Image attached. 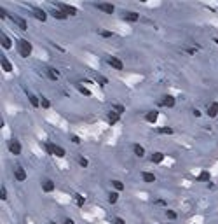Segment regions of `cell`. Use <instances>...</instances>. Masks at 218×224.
<instances>
[{"mask_svg": "<svg viewBox=\"0 0 218 224\" xmlns=\"http://www.w3.org/2000/svg\"><path fill=\"white\" fill-rule=\"evenodd\" d=\"M14 177H16L18 180H21V182H23V180L26 179V172H25V170H23L21 166H18V170L14 172Z\"/></svg>", "mask_w": 218, "mask_h": 224, "instance_id": "cell-15", "label": "cell"}, {"mask_svg": "<svg viewBox=\"0 0 218 224\" xmlns=\"http://www.w3.org/2000/svg\"><path fill=\"white\" fill-rule=\"evenodd\" d=\"M168 224H171V222H168Z\"/></svg>", "mask_w": 218, "mask_h": 224, "instance_id": "cell-45", "label": "cell"}, {"mask_svg": "<svg viewBox=\"0 0 218 224\" xmlns=\"http://www.w3.org/2000/svg\"><path fill=\"white\" fill-rule=\"evenodd\" d=\"M12 20H14V23H16V25L19 26L21 30H26V28H28V25H26V21L23 20V18H18V16H14Z\"/></svg>", "mask_w": 218, "mask_h": 224, "instance_id": "cell-17", "label": "cell"}, {"mask_svg": "<svg viewBox=\"0 0 218 224\" xmlns=\"http://www.w3.org/2000/svg\"><path fill=\"white\" fill-rule=\"evenodd\" d=\"M112 224H126V222H124V219H120V217H113V222Z\"/></svg>", "mask_w": 218, "mask_h": 224, "instance_id": "cell-38", "label": "cell"}, {"mask_svg": "<svg viewBox=\"0 0 218 224\" xmlns=\"http://www.w3.org/2000/svg\"><path fill=\"white\" fill-rule=\"evenodd\" d=\"M5 198H7V191H5V187H0V200L4 201Z\"/></svg>", "mask_w": 218, "mask_h": 224, "instance_id": "cell-37", "label": "cell"}, {"mask_svg": "<svg viewBox=\"0 0 218 224\" xmlns=\"http://www.w3.org/2000/svg\"><path fill=\"white\" fill-rule=\"evenodd\" d=\"M9 151L12 154H16V156L21 154V144L18 142V140H10V142H9Z\"/></svg>", "mask_w": 218, "mask_h": 224, "instance_id": "cell-3", "label": "cell"}, {"mask_svg": "<svg viewBox=\"0 0 218 224\" xmlns=\"http://www.w3.org/2000/svg\"><path fill=\"white\" fill-rule=\"evenodd\" d=\"M46 74H47V77H49L51 81H58V79H60V72L56 70V68H52V67H49V68L46 70Z\"/></svg>", "mask_w": 218, "mask_h": 224, "instance_id": "cell-6", "label": "cell"}, {"mask_svg": "<svg viewBox=\"0 0 218 224\" xmlns=\"http://www.w3.org/2000/svg\"><path fill=\"white\" fill-rule=\"evenodd\" d=\"M44 149H46V153H47V154L54 156V154H52V144H51V142H46V144H44Z\"/></svg>", "mask_w": 218, "mask_h": 224, "instance_id": "cell-35", "label": "cell"}, {"mask_svg": "<svg viewBox=\"0 0 218 224\" xmlns=\"http://www.w3.org/2000/svg\"><path fill=\"white\" fill-rule=\"evenodd\" d=\"M0 18L4 20V18H7V12H5V9L4 7H0Z\"/></svg>", "mask_w": 218, "mask_h": 224, "instance_id": "cell-39", "label": "cell"}, {"mask_svg": "<svg viewBox=\"0 0 218 224\" xmlns=\"http://www.w3.org/2000/svg\"><path fill=\"white\" fill-rule=\"evenodd\" d=\"M119 117H120V116H119L115 110H110V112H108V123H110V124H115V123H119Z\"/></svg>", "mask_w": 218, "mask_h": 224, "instance_id": "cell-16", "label": "cell"}, {"mask_svg": "<svg viewBox=\"0 0 218 224\" xmlns=\"http://www.w3.org/2000/svg\"><path fill=\"white\" fill-rule=\"evenodd\" d=\"M0 42H2V47H4V49H10V46H12V44H10V39L7 35H4V33H2V37H0Z\"/></svg>", "mask_w": 218, "mask_h": 224, "instance_id": "cell-18", "label": "cell"}, {"mask_svg": "<svg viewBox=\"0 0 218 224\" xmlns=\"http://www.w3.org/2000/svg\"><path fill=\"white\" fill-rule=\"evenodd\" d=\"M208 116H209V117H215V116H218V102H215L213 105H209Z\"/></svg>", "mask_w": 218, "mask_h": 224, "instance_id": "cell-19", "label": "cell"}, {"mask_svg": "<svg viewBox=\"0 0 218 224\" xmlns=\"http://www.w3.org/2000/svg\"><path fill=\"white\" fill-rule=\"evenodd\" d=\"M40 105H42L44 109H49V107H51V102L46 98V96H42V98H40Z\"/></svg>", "mask_w": 218, "mask_h": 224, "instance_id": "cell-30", "label": "cell"}, {"mask_svg": "<svg viewBox=\"0 0 218 224\" xmlns=\"http://www.w3.org/2000/svg\"><path fill=\"white\" fill-rule=\"evenodd\" d=\"M77 89H79L80 95H84V96H91V91L87 89V88H84L82 84H77Z\"/></svg>", "mask_w": 218, "mask_h": 224, "instance_id": "cell-24", "label": "cell"}, {"mask_svg": "<svg viewBox=\"0 0 218 224\" xmlns=\"http://www.w3.org/2000/svg\"><path fill=\"white\" fill-rule=\"evenodd\" d=\"M124 20H126V21H138L140 20V14H138V12H126Z\"/></svg>", "mask_w": 218, "mask_h": 224, "instance_id": "cell-21", "label": "cell"}, {"mask_svg": "<svg viewBox=\"0 0 218 224\" xmlns=\"http://www.w3.org/2000/svg\"><path fill=\"white\" fill-rule=\"evenodd\" d=\"M96 81H98L99 86H105V84H108V79H107V77H103V75H98V77H96Z\"/></svg>", "mask_w": 218, "mask_h": 224, "instance_id": "cell-32", "label": "cell"}, {"mask_svg": "<svg viewBox=\"0 0 218 224\" xmlns=\"http://www.w3.org/2000/svg\"><path fill=\"white\" fill-rule=\"evenodd\" d=\"M157 133H162V135H173V128L162 126V128H157Z\"/></svg>", "mask_w": 218, "mask_h": 224, "instance_id": "cell-23", "label": "cell"}, {"mask_svg": "<svg viewBox=\"0 0 218 224\" xmlns=\"http://www.w3.org/2000/svg\"><path fill=\"white\" fill-rule=\"evenodd\" d=\"M52 16H54L56 20H66V14H65L63 11H54V12H52Z\"/></svg>", "mask_w": 218, "mask_h": 224, "instance_id": "cell-25", "label": "cell"}, {"mask_svg": "<svg viewBox=\"0 0 218 224\" xmlns=\"http://www.w3.org/2000/svg\"><path fill=\"white\" fill-rule=\"evenodd\" d=\"M162 105L164 107H168V109H171V107H175V103H176V100L171 96V95H166V96H162Z\"/></svg>", "mask_w": 218, "mask_h": 224, "instance_id": "cell-5", "label": "cell"}, {"mask_svg": "<svg viewBox=\"0 0 218 224\" xmlns=\"http://www.w3.org/2000/svg\"><path fill=\"white\" fill-rule=\"evenodd\" d=\"M164 159V154L162 153H154L152 154V163H161Z\"/></svg>", "mask_w": 218, "mask_h": 224, "instance_id": "cell-22", "label": "cell"}, {"mask_svg": "<svg viewBox=\"0 0 218 224\" xmlns=\"http://www.w3.org/2000/svg\"><path fill=\"white\" fill-rule=\"evenodd\" d=\"M112 186H113V187H115V189H117V191H122V189H124V184L120 182V180H112Z\"/></svg>", "mask_w": 218, "mask_h": 224, "instance_id": "cell-28", "label": "cell"}, {"mask_svg": "<svg viewBox=\"0 0 218 224\" xmlns=\"http://www.w3.org/2000/svg\"><path fill=\"white\" fill-rule=\"evenodd\" d=\"M31 12H33V16H35L39 21H46V20H47V14H46V11L39 9V7H33V9H31Z\"/></svg>", "mask_w": 218, "mask_h": 224, "instance_id": "cell-4", "label": "cell"}, {"mask_svg": "<svg viewBox=\"0 0 218 224\" xmlns=\"http://www.w3.org/2000/svg\"><path fill=\"white\" fill-rule=\"evenodd\" d=\"M108 63L113 68H117V70H122V68H124V63H122L119 58H113V56H112V58H108Z\"/></svg>", "mask_w": 218, "mask_h": 224, "instance_id": "cell-7", "label": "cell"}, {"mask_svg": "<svg viewBox=\"0 0 218 224\" xmlns=\"http://www.w3.org/2000/svg\"><path fill=\"white\" fill-rule=\"evenodd\" d=\"M113 110L117 112V114H124V105H120V103H115V105H113Z\"/></svg>", "mask_w": 218, "mask_h": 224, "instance_id": "cell-34", "label": "cell"}, {"mask_svg": "<svg viewBox=\"0 0 218 224\" xmlns=\"http://www.w3.org/2000/svg\"><path fill=\"white\" fill-rule=\"evenodd\" d=\"M157 117H159L157 110H150V112H147V116H145L147 123H157Z\"/></svg>", "mask_w": 218, "mask_h": 224, "instance_id": "cell-10", "label": "cell"}, {"mask_svg": "<svg viewBox=\"0 0 218 224\" xmlns=\"http://www.w3.org/2000/svg\"><path fill=\"white\" fill-rule=\"evenodd\" d=\"M0 65H2L4 72H12V65H10V61L7 60V58H4V56H2V60H0Z\"/></svg>", "mask_w": 218, "mask_h": 224, "instance_id": "cell-13", "label": "cell"}, {"mask_svg": "<svg viewBox=\"0 0 218 224\" xmlns=\"http://www.w3.org/2000/svg\"><path fill=\"white\" fill-rule=\"evenodd\" d=\"M18 49H19V54L23 58H28L31 54V44L28 41H25V39H19L18 41Z\"/></svg>", "mask_w": 218, "mask_h": 224, "instance_id": "cell-1", "label": "cell"}, {"mask_svg": "<svg viewBox=\"0 0 218 224\" xmlns=\"http://www.w3.org/2000/svg\"><path fill=\"white\" fill-rule=\"evenodd\" d=\"M209 179H211V173H209V172H201L197 175V180H199V182H208Z\"/></svg>", "mask_w": 218, "mask_h": 224, "instance_id": "cell-20", "label": "cell"}, {"mask_svg": "<svg viewBox=\"0 0 218 224\" xmlns=\"http://www.w3.org/2000/svg\"><path fill=\"white\" fill-rule=\"evenodd\" d=\"M99 35H101V37H105V39H110V37H113V32H108V30H99Z\"/></svg>", "mask_w": 218, "mask_h": 224, "instance_id": "cell-31", "label": "cell"}, {"mask_svg": "<svg viewBox=\"0 0 218 224\" xmlns=\"http://www.w3.org/2000/svg\"><path fill=\"white\" fill-rule=\"evenodd\" d=\"M187 53H188V54H196V49H192V47H190V49H187Z\"/></svg>", "mask_w": 218, "mask_h": 224, "instance_id": "cell-43", "label": "cell"}, {"mask_svg": "<svg viewBox=\"0 0 218 224\" xmlns=\"http://www.w3.org/2000/svg\"><path fill=\"white\" fill-rule=\"evenodd\" d=\"M133 153H134V156H138V158H143V156H145V149H143V145L134 144V145H133Z\"/></svg>", "mask_w": 218, "mask_h": 224, "instance_id": "cell-11", "label": "cell"}, {"mask_svg": "<svg viewBox=\"0 0 218 224\" xmlns=\"http://www.w3.org/2000/svg\"><path fill=\"white\" fill-rule=\"evenodd\" d=\"M98 9L103 11V12H107V14H113V12H115V7H113L112 4H99Z\"/></svg>", "mask_w": 218, "mask_h": 224, "instance_id": "cell-8", "label": "cell"}, {"mask_svg": "<svg viewBox=\"0 0 218 224\" xmlns=\"http://www.w3.org/2000/svg\"><path fill=\"white\" fill-rule=\"evenodd\" d=\"M192 114H194V116H196V117H199V116H201V112H199L197 109H194V110H192Z\"/></svg>", "mask_w": 218, "mask_h": 224, "instance_id": "cell-41", "label": "cell"}, {"mask_svg": "<svg viewBox=\"0 0 218 224\" xmlns=\"http://www.w3.org/2000/svg\"><path fill=\"white\" fill-rule=\"evenodd\" d=\"M141 179H143V182H149V184L155 182V175L150 173V172H143L141 173Z\"/></svg>", "mask_w": 218, "mask_h": 224, "instance_id": "cell-12", "label": "cell"}, {"mask_svg": "<svg viewBox=\"0 0 218 224\" xmlns=\"http://www.w3.org/2000/svg\"><path fill=\"white\" fill-rule=\"evenodd\" d=\"M75 201H77V205H79V207H82V205L86 203V198H84V196H82V194H75Z\"/></svg>", "mask_w": 218, "mask_h": 224, "instance_id": "cell-27", "label": "cell"}, {"mask_svg": "<svg viewBox=\"0 0 218 224\" xmlns=\"http://www.w3.org/2000/svg\"><path fill=\"white\" fill-rule=\"evenodd\" d=\"M72 142H73V144H80V138L77 137V135H72Z\"/></svg>", "mask_w": 218, "mask_h": 224, "instance_id": "cell-40", "label": "cell"}, {"mask_svg": "<svg viewBox=\"0 0 218 224\" xmlns=\"http://www.w3.org/2000/svg\"><path fill=\"white\" fill-rule=\"evenodd\" d=\"M60 11H63L66 16H75L77 14V9L73 5H68V4H60Z\"/></svg>", "mask_w": 218, "mask_h": 224, "instance_id": "cell-2", "label": "cell"}, {"mask_svg": "<svg viewBox=\"0 0 218 224\" xmlns=\"http://www.w3.org/2000/svg\"><path fill=\"white\" fill-rule=\"evenodd\" d=\"M49 224H58V222H49Z\"/></svg>", "mask_w": 218, "mask_h": 224, "instance_id": "cell-44", "label": "cell"}, {"mask_svg": "<svg viewBox=\"0 0 218 224\" xmlns=\"http://www.w3.org/2000/svg\"><path fill=\"white\" fill-rule=\"evenodd\" d=\"M52 154H54L56 158H63V156L66 154V151H65L63 147H60V145H56V144H52Z\"/></svg>", "mask_w": 218, "mask_h": 224, "instance_id": "cell-9", "label": "cell"}, {"mask_svg": "<svg viewBox=\"0 0 218 224\" xmlns=\"http://www.w3.org/2000/svg\"><path fill=\"white\" fill-rule=\"evenodd\" d=\"M77 161H79V165H80V166H84V168H87V165H89V161H87L86 158H82V156L77 158Z\"/></svg>", "mask_w": 218, "mask_h": 224, "instance_id": "cell-33", "label": "cell"}, {"mask_svg": "<svg viewBox=\"0 0 218 224\" xmlns=\"http://www.w3.org/2000/svg\"><path fill=\"white\" fill-rule=\"evenodd\" d=\"M63 224H75V222H73L72 219H65V222H63Z\"/></svg>", "mask_w": 218, "mask_h": 224, "instance_id": "cell-42", "label": "cell"}, {"mask_svg": "<svg viewBox=\"0 0 218 224\" xmlns=\"http://www.w3.org/2000/svg\"><path fill=\"white\" fill-rule=\"evenodd\" d=\"M166 215H168V219H169V221H175V219L178 217V215H176V212H175V210H168V212H166Z\"/></svg>", "mask_w": 218, "mask_h": 224, "instance_id": "cell-36", "label": "cell"}, {"mask_svg": "<svg viewBox=\"0 0 218 224\" xmlns=\"http://www.w3.org/2000/svg\"><path fill=\"white\" fill-rule=\"evenodd\" d=\"M42 189H44L46 193L54 191V182H52V180H44V182H42Z\"/></svg>", "mask_w": 218, "mask_h": 224, "instance_id": "cell-14", "label": "cell"}, {"mask_svg": "<svg viewBox=\"0 0 218 224\" xmlns=\"http://www.w3.org/2000/svg\"><path fill=\"white\" fill-rule=\"evenodd\" d=\"M117 200H119V193H110L108 194V201H110V203H117Z\"/></svg>", "mask_w": 218, "mask_h": 224, "instance_id": "cell-29", "label": "cell"}, {"mask_svg": "<svg viewBox=\"0 0 218 224\" xmlns=\"http://www.w3.org/2000/svg\"><path fill=\"white\" fill-rule=\"evenodd\" d=\"M28 98H30V102H31V105H33V107H39V105H40V102H39L40 98H39V96H35V95H30Z\"/></svg>", "mask_w": 218, "mask_h": 224, "instance_id": "cell-26", "label": "cell"}]
</instances>
